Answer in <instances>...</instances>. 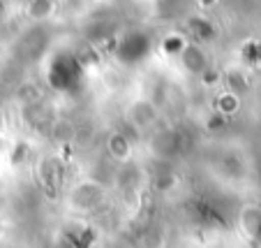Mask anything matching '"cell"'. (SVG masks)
Masks as SVG:
<instances>
[{
    "label": "cell",
    "mask_w": 261,
    "mask_h": 248,
    "mask_svg": "<svg viewBox=\"0 0 261 248\" xmlns=\"http://www.w3.org/2000/svg\"><path fill=\"white\" fill-rule=\"evenodd\" d=\"M3 151H5V139L0 137V153H3Z\"/></svg>",
    "instance_id": "obj_3"
},
{
    "label": "cell",
    "mask_w": 261,
    "mask_h": 248,
    "mask_svg": "<svg viewBox=\"0 0 261 248\" xmlns=\"http://www.w3.org/2000/svg\"><path fill=\"white\" fill-rule=\"evenodd\" d=\"M180 58H182V65H185L190 72H194V75H206V56H203L201 49H197V47H182Z\"/></svg>",
    "instance_id": "obj_2"
},
{
    "label": "cell",
    "mask_w": 261,
    "mask_h": 248,
    "mask_svg": "<svg viewBox=\"0 0 261 248\" xmlns=\"http://www.w3.org/2000/svg\"><path fill=\"white\" fill-rule=\"evenodd\" d=\"M158 116V109H155V104H150L148 100H139L134 102V107L129 109V121H132L137 128H148V125L155 121Z\"/></svg>",
    "instance_id": "obj_1"
}]
</instances>
